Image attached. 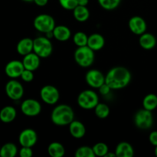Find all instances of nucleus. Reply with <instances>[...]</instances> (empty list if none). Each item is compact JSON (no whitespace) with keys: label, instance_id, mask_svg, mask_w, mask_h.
Instances as JSON below:
<instances>
[{"label":"nucleus","instance_id":"obj_31","mask_svg":"<svg viewBox=\"0 0 157 157\" xmlns=\"http://www.w3.org/2000/svg\"><path fill=\"white\" fill-rule=\"evenodd\" d=\"M75 156L76 157H94L95 154L92 147L83 146L77 149Z\"/></svg>","mask_w":157,"mask_h":157},{"label":"nucleus","instance_id":"obj_37","mask_svg":"<svg viewBox=\"0 0 157 157\" xmlns=\"http://www.w3.org/2000/svg\"><path fill=\"white\" fill-rule=\"evenodd\" d=\"M33 2L38 6L43 7V6H45L46 5L48 4V0H34Z\"/></svg>","mask_w":157,"mask_h":157},{"label":"nucleus","instance_id":"obj_42","mask_svg":"<svg viewBox=\"0 0 157 157\" xmlns=\"http://www.w3.org/2000/svg\"><path fill=\"white\" fill-rule=\"evenodd\" d=\"M0 148H1V147H0Z\"/></svg>","mask_w":157,"mask_h":157},{"label":"nucleus","instance_id":"obj_34","mask_svg":"<svg viewBox=\"0 0 157 157\" xmlns=\"http://www.w3.org/2000/svg\"><path fill=\"white\" fill-rule=\"evenodd\" d=\"M32 148V147H21L18 151V154L21 157H32L33 156V151Z\"/></svg>","mask_w":157,"mask_h":157},{"label":"nucleus","instance_id":"obj_11","mask_svg":"<svg viewBox=\"0 0 157 157\" xmlns=\"http://www.w3.org/2000/svg\"><path fill=\"white\" fill-rule=\"evenodd\" d=\"M85 81L90 87L98 89L105 83V75L101 71L91 69L86 73Z\"/></svg>","mask_w":157,"mask_h":157},{"label":"nucleus","instance_id":"obj_27","mask_svg":"<svg viewBox=\"0 0 157 157\" xmlns=\"http://www.w3.org/2000/svg\"><path fill=\"white\" fill-rule=\"evenodd\" d=\"M94 110L95 115L100 119H105L110 115V107L107 104L104 103H98Z\"/></svg>","mask_w":157,"mask_h":157},{"label":"nucleus","instance_id":"obj_19","mask_svg":"<svg viewBox=\"0 0 157 157\" xmlns=\"http://www.w3.org/2000/svg\"><path fill=\"white\" fill-rule=\"evenodd\" d=\"M139 44L142 48L145 50H151L156 46V38L153 34L145 32L140 35Z\"/></svg>","mask_w":157,"mask_h":157},{"label":"nucleus","instance_id":"obj_5","mask_svg":"<svg viewBox=\"0 0 157 157\" xmlns=\"http://www.w3.org/2000/svg\"><path fill=\"white\" fill-rule=\"evenodd\" d=\"M53 52V45L49 38L46 36L37 37L33 40V52L41 58L50 56Z\"/></svg>","mask_w":157,"mask_h":157},{"label":"nucleus","instance_id":"obj_17","mask_svg":"<svg viewBox=\"0 0 157 157\" xmlns=\"http://www.w3.org/2000/svg\"><path fill=\"white\" fill-rule=\"evenodd\" d=\"M104 44H105V39L101 34L94 33L88 36L87 46L94 52L101 50L104 47Z\"/></svg>","mask_w":157,"mask_h":157},{"label":"nucleus","instance_id":"obj_36","mask_svg":"<svg viewBox=\"0 0 157 157\" xmlns=\"http://www.w3.org/2000/svg\"><path fill=\"white\" fill-rule=\"evenodd\" d=\"M149 140L150 143L154 147L157 146V130L153 131L150 133V136H149Z\"/></svg>","mask_w":157,"mask_h":157},{"label":"nucleus","instance_id":"obj_26","mask_svg":"<svg viewBox=\"0 0 157 157\" xmlns=\"http://www.w3.org/2000/svg\"><path fill=\"white\" fill-rule=\"evenodd\" d=\"M143 107L146 110L153 111L157 108V95L149 94L144 97L143 100Z\"/></svg>","mask_w":157,"mask_h":157},{"label":"nucleus","instance_id":"obj_7","mask_svg":"<svg viewBox=\"0 0 157 157\" xmlns=\"http://www.w3.org/2000/svg\"><path fill=\"white\" fill-rule=\"evenodd\" d=\"M134 124L138 129L149 130L153 124V116L152 111L143 108L138 110L133 118Z\"/></svg>","mask_w":157,"mask_h":157},{"label":"nucleus","instance_id":"obj_14","mask_svg":"<svg viewBox=\"0 0 157 157\" xmlns=\"http://www.w3.org/2000/svg\"><path fill=\"white\" fill-rule=\"evenodd\" d=\"M130 30L134 35H141L147 32V25L145 20L140 16H133L130 18L128 22Z\"/></svg>","mask_w":157,"mask_h":157},{"label":"nucleus","instance_id":"obj_35","mask_svg":"<svg viewBox=\"0 0 157 157\" xmlns=\"http://www.w3.org/2000/svg\"><path fill=\"white\" fill-rule=\"evenodd\" d=\"M98 89H99L100 94H101V95H103V96H104V95L105 96V95L109 94L110 90H111V88H110V87H109L106 83H104V84H102V85H101Z\"/></svg>","mask_w":157,"mask_h":157},{"label":"nucleus","instance_id":"obj_10","mask_svg":"<svg viewBox=\"0 0 157 157\" xmlns=\"http://www.w3.org/2000/svg\"><path fill=\"white\" fill-rule=\"evenodd\" d=\"M21 111L25 116L34 117L41 112V105L39 101L35 99H26L21 103Z\"/></svg>","mask_w":157,"mask_h":157},{"label":"nucleus","instance_id":"obj_23","mask_svg":"<svg viewBox=\"0 0 157 157\" xmlns=\"http://www.w3.org/2000/svg\"><path fill=\"white\" fill-rule=\"evenodd\" d=\"M48 153L52 157H63L65 154V149L61 143L52 142L48 147Z\"/></svg>","mask_w":157,"mask_h":157},{"label":"nucleus","instance_id":"obj_33","mask_svg":"<svg viewBox=\"0 0 157 157\" xmlns=\"http://www.w3.org/2000/svg\"><path fill=\"white\" fill-rule=\"evenodd\" d=\"M20 78H21V80H22L23 81H25V82H31V81H33L34 79V73L32 71L25 69V70L23 71L22 73H21Z\"/></svg>","mask_w":157,"mask_h":157},{"label":"nucleus","instance_id":"obj_16","mask_svg":"<svg viewBox=\"0 0 157 157\" xmlns=\"http://www.w3.org/2000/svg\"><path fill=\"white\" fill-rule=\"evenodd\" d=\"M69 133L75 139H81L86 134V127L82 122L74 120L69 124Z\"/></svg>","mask_w":157,"mask_h":157},{"label":"nucleus","instance_id":"obj_30","mask_svg":"<svg viewBox=\"0 0 157 157\" xmlns=\"http://www.w3.org/2000/svg\"><path fill=\"white\" fill-rule=\"evenodd\" d=\"M100 6L105 10H113L120 6L121 0H98Z\"/></svg>","mask_w":157,"mask_h":157},{"label":"nucleus","instance_id":"obj_3","mask_svg":"<svg viewBox=\"0 0 157 157\" xmlns=\"http://www.w3.org/2000/svg\"><path fill=\"white\" fill-rule=\"evenodd\" d=\"M74 58L77 64L81 67H89L94 61V51L88 46L78 47L75 50Z\"/></svg>","mask_w":157,"mask_h":157},{"label":"nucleus","instance_id":"obj_8","mask_svg":"<svg viewBox=\"0 0 157 157\" xmlns=\"http://www.w3.org/2000/svg\"><path fill=\"white\" fill-rule=\"evenodd\" d=\"M40 97L44 104L54 105L59 101L60 92L56 87L48 84L41 87L40 90Z\"/></svg>","mask_w":157,"mask_h":157},{"label":"nucleus","instance_id":"obj_9","mask_svg":"<svg viewBox=\"0 0 157 157\" xmlns=\"http://www.w3.org/2000/svg\"><path fill=\"white\" fill-rule=\"evenodd\" d=\"M6 94L11 100L18 101L24 95V87L19 81L12 79L8 81L5 87Z\"/></svg>","mask_w":157,"mask_h":157},{"label":"nucleus","instance_id":"obj_39","mask_svg":"<svg viewBox=\"0 0 157 157\" xmlns=\"http://www.w3.org/2000/svg\"><path fill=\"white\" fill-rule=\"evenodd\" d=\"M114 156H117L115 152L114 153H111V152H110V151H109L108 153H107V155L105 156V157H114Z\"/></svg>","mask_w":157,"mask_h":157},{"label":"nucleus","instance_id":"obj_22","mask_svg":"<svg viewBox=\"0 0 157 157\" xmlns=\"http://www.w3.org/2000/svg\"><path fill=\"white\" fill-rule=\"evenodd\" d=\"M16 116V110L12 106H6L0 110V121L5 124H9L15 121Z\"/></svg>","mask_w":157,"mask_h":157},{"label":"nucleus","instance_id":"obj_29","mask_svg":"<svg viewBox=\"0 0 157 157\" xmlns=\"http://www.w3.org/2000/svg\"><path fill=\"white\" fill-rule=\"evenodd\" d=\"M93 150L95 156H105L109 152V147L105 143L99 142L93 146Z\"/></svg>","mask_w":157,"mask_h":157},{"label":"nucleus","instance_id":"obj_6","mask_svg":"<svg viewBox=\"0 0 157 157\" xmlns=\"http://www.w3.org/2000/svg\"><path fill=\"white\" fill-rule=\"evenodd\" d=\"M34 28L41 33L46 34L52 32L56 26L55 20L48 14H40L37 15L33 21Z\"/></svg>","mask_w":157,"mask_h":157},{"label":"nucleus","instance_id":"obj_18","mask_svg":"<svg viewBox=\"0 0 157 157\" xmlns=\"http://www.w3.org/2000/svg\"><path fill=\"white\" fill-rule=\"evenodd\" d=\"M115 153L117 157H133L134 149L130 143L121 142L116 147Z\"/></svg>","mask_w":157,"mask_h":157},{"label":"nucleus","instance_id":"obj_21","mask_svg":"<svg viewBox=\"0 0 157 157\" xmlns=\"http://www.w3.org/2000/svg\"><path fill=\"white\" fill-rule=\"evenodd\" d=\"M54 38L59 41H67L71 36L70 29L65 25H56L53 30Z\"/></svg>","mask_w":157,"mask_h":157},{"label":"nucleus","instance_id":"obj_13","mask_svg":"<svg viewBox=\"0 0 157 157\" xmlns=\"http://www.w3.org/2000/svg\"><path fill=\"white\" fill-rule=\"evenodd\" d=\"M25 70L22 61L12 60L9 61L5 67V73L11 79H16L21 77V73Z\"/></svg>","mask_w":157,"mask_h":157},{"label":"nucleus","instance_id":"obj_32","mask_svg":"<svg viewBox=\"0 0 157 157\" xmlns=\"http://www.w3.org/2000/svg\"><path fill=\"white\" fill-rule=\"evenodd\" d=\"M59 4L66 10H72L78 6V0H58Z\"/></svg>","mask_w":157,"mask_h":157},{"label":"nucleus","instance_id":"obj_28","mask_svg":"<svg viewBox=\"0 0 157 157\" xmlns=\"http://www.w3.org/2000/svg\"><path fill=\"white\" fill-rule=\"evenodd\" d=\"M88 36L83 32H78L74 35L73 41L78 47H83L87 45Z\"/></svg>","mask_w":157,"mask_h":157},{"label":"nucleus","instance_id":"obj_20","mask_svg":"<svg viewBox=\"0 0 157 157\" xmlns=\"http://www.w3.org/2000/svg\"><path fill=\"white\" fill-rule=\"evenodd\" d=\"M16 50L21 56L33 52V39L30 38H24L21 39L17 44Z\"/></svg>","mask_w":157,"mask_h":157},{"label":"nucleus","instance_id":"obj_24","mask_svg":"<svg viewBox=\"0 0 157 157\" xmlns=\"http://www.w3.org/2000/svg\"><path fill=\"white\" fill-rule=\"evenodd\" d=\"M73 15L77 21L80 22H84L87 21L90 17V12L87 6L78 5L73 9Z\"/></svg>","mask_w":157,"mask_h":157},{"label":"nucleus","instance_id":"obj_25","mask_svg":"<svg viewBox=\"0 0 157 157\" xmlns=\"http://www.w3.org/2000/svg\"><path fill=\"white\" fill-rule=\"evenodd\" d=\"M18 153V148L16 145L12 143L5 144L0 148V156L1 157H15Z\"/></svg>","mask_w":157,"mask_h":157},{"label":"nucleus","instance_id":"obj_38","mask_svg":"<svg viewBox=\"0 0 157 157\" xmlns=\"http://www.w3.org/2000/svg\"><path fill=\"white\" fill-rule=\"evenodd\" d=\"M89 3V0H78V5L79 6H87Z\"/></svg>","mask_w":157,"mask_h":157},{"label":"nucleus","instance_id":"obj_4","mask_svg":"<svg viewBox=\"0 0 157 157\" xmlns=\"http://www.w3.org/2000/svg\"><path fill=\"white\" fill-rule=\"evenodd\" d=\"M78 104L84 110H93L99 103V97L93 90L81 91L78 97Z\"/></svg>","mask_w":157,"mask_h":157},{"label":"nucleus","instance_id":"obj_41","mask_svg":"<svg viewBox=\"0 0 157 157\" xmlns=\"http://www.w3.org/2000/svg\"><path fill=\"white\" fill-rule=\"evenodd\" d=\"M155 155L157 156V146L155 147Z\"/></svg>","mask_w":157,"mask_h":157},{"label":"nucleus","instance_id":"obj_15","mask_svg":"<svg viewBox=\"0 0 157 157\" xmlns=\"http://www.w3.org/2000/svg\"><path fill=\"white\" fill-rule=\"evenodd\" d=\"M23 57L24 58L21 61H22L25 69L35 71L39 67L40 64H41V58L35 52H31Z\"/></svg>","mask_w":157,"mask_h":157},{"label":"nucleus","instance_id":"obj_12","mask_svg":"<svg viewBox=\"0 0 157 157\" xmlns=\"http://www.w3.org/2000/svg\"><path fill=\"white\" fill-rule=\"evenodd\" d=\"M38 141V134L33 129L23 130L18 136V142L21 147H33Z\"/></svg>","mask_w":157,"mask_h":157},{"label":"nucleus","instance_id":"obj_2","mask_svg":"<svg viewBox=\"0 0 157 157\" xmlns=\"http://www.w3.org/2000/svg\"><path fill=\"white\" fill-rule=\"evenodd\" d=\"M74 120L75 112L71 107L67 104H60L56 106L51 114L52 122L60 127L69 125Z\"/></svg>","mask_w":157,"mask_h":157},{"label":"nucleus","instance_id":"obj_40","mask_svg":"<svg viewBox=\"0 0 157 157\" xmlns=\"http://www.w3.org/2000/svg\"><path fill=\"white\" fill-rule=\"evenodd\" d=\"M23 2H32L34 0H22Z\"/></svg>","mask_w":157,"mask_h":157},{"label":"nucleus","instance_id":"obj_1","mask_svg":"<svg viewBox=\"0 0 157 157\" xmlns=\"http://www.w3.org/2000/svg\"><path fill=\"white\" fill-rule=\"evenodd\" d=\"M131 73L127 68L117 66L110 69L105 75V83L111 90L124 88L131 81Z\"/></svg>","mask_w":157,"mask_h":157}]
</instances>
